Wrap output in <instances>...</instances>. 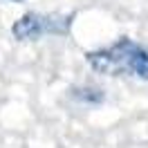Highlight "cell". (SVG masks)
<instances>
[{
    "instance_id": "cell-1",
    "label": "cell",
    "mask_w": 148,
    "mask_h": 148,
    "mask_svg": "<svg viewBox=\"0 0 148 148\" xmlns=\"http://www.w3.org/2000/svg\"><path fill=\"white\" fill-rule=\"evenodd\" d=\"M85 63L101 76H130L148 83V47L128 36L112 45L85 52Z\"/></svg>"
},
{
    "instance_id": "cell-2",
    "label": "cell",
    "mask_w": 148,
    "mask_h": 148,
    "mask_svg": "<svg viewBox=\"0 0 148 148\" xmlns=\"http://www.w3.org/2000/svg\"><path fill=\"white\" fill-rule=\"evenodd\" d=\"M76 14H38L27 11L11 25V36L20 43L40 40L45 36H70Z\"/></svg>"
},
{
    "instance_id": "cell-3",
    "label": "cell",
    "mask_w": 148,
    "mask_h": 148,
    "mask_svg": "<svg viewBox=\"0 0 148 148\" xmlns=\"http://www.w3.org/2000/svg\"><path fill=\"white\" fill-rule=\"evenodd\" d=\"M70 97L79 103H85V106H101L106 101V92H103L101 88H94V85L70 88Z\"/></svg>"
}]
</instances>
